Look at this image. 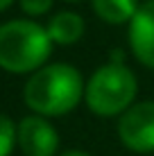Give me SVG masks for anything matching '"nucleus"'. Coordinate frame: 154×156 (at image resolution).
<instances>
[{"instance_id":"f257e3e1","label":"nucleus","mask_w":154,"mask_h":156,"mask_svg":"<svg viewBox=\"0 0 154 156\" xmlns=\"http://www.w3.org/2000/svg\"><path fill=\"white\" fill-rule=\"evenodd\" d=\"M84 79L70 63H50L32 73L23 100L36 115L55 118L70 113L84 98Z\"/></svg>"},{"instance_id":"f03ea898","label":"nucleus","mask_w":154,"mask_h":156,"mask_svg":"<svg viewBox=\"0 0 154 156\" xmlns=\"http://www.w3.org/2000/svg\"><path fill=\"white\" fill-rule=\"evenodd\" d=\"M52 52V39L34 20H7L0 25V68L14 75L36 73Z\"/></svg>"},{"instance_id":"7ed1b4c3","label":"nucleus","mask_w":154,"mask_h":156,"mask_svg":"<svg viewBox=\"0 0 154 156\" xmlns=\"http://www.w3.org/2000/svg\"><path fill=\"white\" fill-rule=\"evenodd\" d=\"M136 90L138 82L136 75L127 68V63L107 61L91 75L84 88V100L93 113L111 118L129 109L136 98Z\"/></svg>"},{"instance_id":"20e7f679","label":"nucleus","mask_w":154,"mask_h":156,"mask_svg":"<svg viewBox=\"0 0 154 156\" xmlns=\"http://www.w3.org/2000/svg\"><path fill=\"white\" fill-rule=\"evenodd\" d=\"M118 136L131 152H154V102L129 106L118 120Z\"/></svg>"},{"instance_id":"39448f33","label":"nucleus","mask_w":154,"mask_h":156,"mask_svg":"<svg viewBox=\"0 0 154 156\" xmlns=\"http://www.w3.org/2000/svg\"><path fill=\"white\" fill-rule=\"evenodd\" d=\"M16 143L25 156H55L59 133L43 115H27L16 127Z\"/></svg>"},{"instance_id":"423d86ee","label":"nucleus","mask_w":154,"mask_h":156,"mask_svg":"<svg viewBox=\"0 0 154 156\" xmlns=\"http://www.w3.org/2000/svg\"><path fill=\"white\" fill-rule=\"evenodd\" d=\"M129 48L143 66L154 68V0L138 5L129 20Z\"/></svg>"},{"instance_id":"0eeeda50","label":"nucleus","mask_w":154,"mask_h":156,"mask_svg":"<svg viewBox=\"0 0 154 156\" xmlns=\"http://www.w3.org/2000/svg\"><path fill=\"white\" fill-rule=\"evenodd\" d=\"M48 34H50L52 43L59 45H73L82 39L84 34V20L82 16L75 12H57L48 20Z\"/></svg>"},{"instance_id":"6e6552de","label":"nucleus","mask_w":154,"mask_h":156,"mask_svg":"<svg viewBox=\"0 0 154 156\" xmlns=\"http://www.w3.org/2000/svg\"><path fill=\"white\" fill-rule=\"evenodd\" d=\"M93 12L111 25H123L134 18L138 2L136 0H91Z\"/></svg>"},{"instance_id":"1a4fd4ad","label":"nucleus","mask_w":154,"mask_h":156,"mask_svg":"<svg viewBox=\"0 0 154 156\" xmlns=\"http://www.w3.org/2000/svg\"><path fill=\"white\" fill-rule=\"evenodd\" d=\"M16 145V125L0 113V156H9Z\"/></svg>"},{"instance_id":"9d476101","label":"nucleus","mask_w":154,"mask_h":156,"mask_svg":"<svg viewBox=\"0 0 154 156\" xmlns=\"http://www.w3.org/2000/svg\"><path fill=\"white\" fill-rule=\"evenodd\" d=\"M20 2V9L30 16H43L52 9V2L55 0H18Z\"/></svg>"},{"instance_id":"9b49d317","label":"nucleus","mask_w":154,"mask_h":156,"mask_svg":"<svg viewBox=\"0 0 154 156\" xmlns=\"http://www.w3.org/2000/svg\"><path fill=\"white\" fill-rule=\"evenodd\" d=\"M61 156H88L86 152H79V149H70V152H63Z\"/></svg>"},{"instance_id":"f8f14e48","label":"nucleus","mask_w":154,"mask_h":156,"mask_svg":"<svg viewBox=\"0 0 154 156\" xmlns=\"http://www.w3.org/2000/svg\"><path fill=\"white\" fill-rule=\"evenodd\" d=\"M12 2H14V0H0V12H5V9H7Z\"/></svg>"},{"instance_id":"ddd939ff","label":"nucleus","mask_w":154,"mask_h":156,"mask_svg":"<svg viewBox=\"0 0 154 156\" xmlns=\"http://www.w3.org/2000/svg\"><path fill=\"white\" fill-rule=\"evenodd\" d=\"M68 2H77V0H68Z\"/></svg>"}]
</instances>
